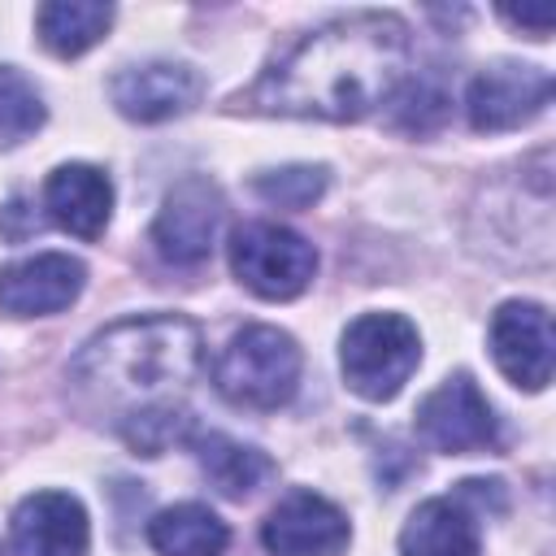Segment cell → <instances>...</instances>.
<instances>
[{
	"instance_id": "cell-21",
	"label": "cell",
	"mask_w": 556,
	"mask_h": 556,
	"mask_svg": "<svg viewBox=\"0 0 556 556\" xmlns=\"http://www.w3.org/2000/svg\"><path fill=\"white\" fill-rule=\"evenodd\" d=\"M191 430V417L182 404H165V408H148V413H135L126 421H117V434L143 452V456H161L165 447H174L182 434Z\"/></svg>"
},
{
	"instance_id": "cell-4",
	"label": "cell",
	"mask_w": 556,
	"mask_h": 556,
	"mask_svg": "<svg viewBox=\"0 0 556 556\" xmlns=\"http://www.w3.org/2000/svg\"><path fill=\"white\" fill-rule=\"evenodd\" d=\"M417 361H421L417 326L400 313H365L343 330L339 365H343V382L361 400L382 404V400L400 395V387L413 378Z\"/></svg>"
},
{
	"instance_id": "cell-9",
	"label": "cell",
	"mask_w": 556,
	"mask_h": 556,
	"mask_svg": "<svg viewBox=\"0 0 556 556\" xmlns=\"http://www.w3.org/2000/svg\"><path fill=\"white\" fill-rule=\"evenodd\" d=\"M552 313L534 300H508L491 317V356L500 374L526 391H543L552 382Z\"/></svg>"
},
{
	"instance_id": "cell-5",
	"label": "cell",
	"mask_w": 556,
	"mask_h": 556,
	"mask_svg": "<svg viewBox=\"0 0 556 556\" xmlns=\"http://www.w3.org/2000/svg\"><path fill=\"white\" fill-rule=\"evenodd\" d=\"M230 269L261 300H295L317 274V252L287 226L248 222L230 235Z\"/></svg>"
},
{
	"instance_id": "cell-10",
	"label": "cell",
	"mask_w": 556,
	"mask_h": 556,
	"mask_svg": "<svg viewBox=\"0 0 556 556\" xmlns=\"http://www.w3.org/2000/svg\"><path fill=\"white\" fill-rule=\"evenodd\" d=\"M217 226H222V191L208 178H182L165 195L152 222V243L169 265H200L213 252Z\"/></svg>"
},
{
	"instance_id": "cell-23",
	"label": "cell",
	"mask_w": 556,
	"mask_h": 556,
	"mask_svg": "<svg viewBox=\"0 0 556 556\" xmlns=\"http://www.w3.org/2000/svg\"><path fill=\"white\" fill-rule=\"evenodd\" d=\"M500 17L513 22V26H521V30H530L534 39H547V30L556 22V9L552 4H539V9H500Z\"/></svg>"
},
{
	"instance_id": "cell-20",
	"label": "cell",
	"mask_w": 556,
	"mask_h": 556,
	"mask_svg": "<svg viewBox=\"0 0 556 556\" xmlns=\"http://www.w3.org/2000/svg\"><path fill=\"white\" fill-rule=\"evenodd\" d=\"M252 191L274 204V208H308L313 200H321L326 191V169L321 165H282V169H265L252 178Z\"/></svg>"
},
{
	"instance_id": "cell-14",
	"label": "cell",
	"mask_w": 556,
	"mask_h": 556,
	"mask_svg": "<svg viewBox=\"0 0 556 556\" xmlns=\"http://www.w3.org/2000/svg\"><path fill=\"white\" fill-rule=\"evenodd\" d=\"M43 208L61 230L100 239L113 213V187L96 165H56L43 182Z\"/></svg>"
},
{
	"instance_id": "cell-1",
	"label": "cell",
	"mask_w": 556,
	"mask_h": 556,
	"mask_svg": "<svg viewBox=\"0 0 556 556\" xmlns=\"http://www.w3.org/2000/svg\"><path fill=\"white\" fill-rule=\"evenodd\" d=\"M404 83L408 26L395 13H352L304 35L235 104L269 117L361 122Z\"/></svg>"
},
{
	"instance_id": "cell-3",
	"label": "cell",
	"mask_w": 556,
	"mask_h": 556,
	"mask_svg": "<svg viewBox=\"0 0 556 556\" xmlns=\"http://www.w3.org/2000/svg\"><path fill=\"white\" fill-rule=\"evenodd\" d=\"M213 382L239 408H282L300 382V348L278 326H243L222 348Z\"/></svg>"
},
{
	"instance_id": "cell-16",
	"label": "cell",
	"mask_w": 556,
	"mask_h": 556,
	"mask_svg": "<svg viewBox=\"0 0 556 556\" xmlns=\"http://www.w3.org/2000/svg\"><path fill=\"white\" fill-rule=\"evenodd\" d=\"M148 539L161 556H222L230 543L226 521L204 504H174L148 521Z\"/></svg>"
},
{
	"instance_id": "cell-8",
	"label": "cell",
	"mask_w": 556,
	"mask_h": 556,
	"mask_svg": "<svg viewBox=\"0 0 556 556\" xmlns=\"http://www.w3.org/2000/svg\"><path fill=\"white\" fill-rule=\"evenodd\" d=\"M348 539V513L317 491L282 495L261 526V543L269 556H339Z\"/></svg>"
},
{
	"instance_id": "cell-17",
	"label": "cell",
	"mask_w": 556,
	"mask_h": 556,
	"mask_svg": "<svg viewBox=\"0 0 556 556\" xmlns=\"http://www.w3.org/2000/svg\"><path fill=\"white\" fill-rule=\"evenodd\" d=\"M109 26H113V4H96V0H52L39 4L35 13L39 43L56 56H83L104 39Z\"/></svg>"
},
{
	"instance_id": "cell-15",
	"label": "cell",
	"mask_w": 556,
	"mask_h": 556,
	"mask_svg": "<svg viewBox=\"0 0 556 556\" xmlns=\"http://www.w3.org/2000/svg\"><path fill=\"white\" fill-rule=\"evenodd\" d=\"M400 556H478V521L456 500H426L400 530Z\"/></svg>"
},
{
	"instance_id": "cell-13",
	"label": "cell",
	"mask_w": 556,
	"mask_h": 556,
	"mask_svg": "<svg viewBox=\"0 0 556 556\" xmlns=\"http://www.w3.org/2000/svg\"><path fill=\"white\" fill-rule=\"evenodd\" d=\"M13 552L17 556H83L91 526L87 508L65 491H35L13 508Z\"/></svg>"
},
{
	"instance_id": "cell-7",
	"label": "cell",
	"mask_w": 556,
	"mask_h": 556,
	"mask_svg": "<svg viewBox=\"0 0 556 556\" xmlns=\"http://www.w3.org/2000/svg\"><path fill=\"white\" fill-rule=\"evenodd\" d=\"M552 100V74L521 61H495L482 74H473L465 91V113L473 130H513L534 122Z\"/></svg>"
},
{
	"instance_id": "cell-11",
	"label": "cell",
	"mask_w": 556,
	"mask_h": 556,
	"mask_svg": "<svg viewBox=\"0 0 556 556\" xmlns=\"http://www.w3.org/2000/svg\"><path fill=\"white\" fill-rule=\"evenodd\" d=\"M87 269L70 252H35L0 265V313L9 317H48L78 300Z\"/></svg>"
},
{
	"instance_id": "cell-6",
	"label": "cell",
	"mask_w": 556,
	"mask_h": 556,
	"mask_svg": "<svg viewBox=\"0 0 556 556\" xmlns=\"http://www.w3.org/2000/svg\"><path fill=\"white\" fill-rule=\"evenodd\" d=\"M417 434L434 452L469 456V452H486L500 443V421L486 395L478 391V382L469 374H452L417 404Z\"/></svg>"
},
{
	"instance_id": "cell-2",
	"label": "cell",
	"mask_w": 556,
	"mask_h": 556,
	"mask_svg": "<svg viewBox=\"0 0 556 556\" xmlns=\"http://www.w3.org/2000/svg\"><path fill=\"white\" fill-rule=\"evenodd\" d=\"M204 361L200 326L178 313L126 317L96 339L70 365V382L87 413H109L126 421L148 408L178 404Z\"/></svg>"
},
{
	"instance_id": "cell-19",
	"label": "cell",
	"mask_w": 556,
	"mask_h": 556,
	"mask_svg": "<svg viewBox=\"0 0 556 556\" xmlns=\"http://www.w3.org/2000/svg\"><path fill=\"white\" fill-rule=\"evenodd\" d=\"M39 126H43V100L35 83L13 65H0V148L30 139Z\"/></svg>"
},
{
	"instance_id": "cell-18",
	"label": "cell",
	"mask_w": 556,
	"mask_h": 556,
	"mask_svg": "<svg viewBox=\"0 0 556 556\" xmlns=\"http://www.w3.org/2000/svg\"><path fill=\"white\" fill-rule=\"evenodd\" d=\"M200 469L222 495H252L261 482L274 478V460L248 443H235L230 434H204L200 439Z\"/></svg>"
},
{
	"instance_id": "cell-12",
	"label": "cell",
	"mask_w": 556,
	"mask_h": 556,
	"mask_svg": "<svg viewBox=\"0 0 556 556\" xmlns=\"http://www.w3.org/2000/svg\"><path fill=\"white\" fill-rule=\"evenodd\" d=\"M200 91H204L200 74L191 65H178V61L126 65L109 83V96H113L117 113L130 117V122H165V117H178V113H187L200 100Z\"/></svg>"
},
{
	"instance_id": "cell-22",
	"label": "cell",
	"mask_w": 556,
	"mask_h": 556,
	"mask_svg": "<svg viewBox=\"0 0 556 556\" xmlns=\"http://www.w3.org/2000/svg\"><path fill=\"white\" fill-rule=\"evenodd\" d=\"M391 104H395V122L404 126V130H434L439 122H443V113H447V100H443V91H434V87H413V83H404L395 96H391Z\"/></svg>"
}]
</instances>
